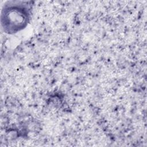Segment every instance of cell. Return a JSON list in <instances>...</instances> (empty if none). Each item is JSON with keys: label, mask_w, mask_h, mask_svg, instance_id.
Instances as JSON below:
<instances>
[{"label": "cell", "mask_w": 147, "mask_h": 147, "mask_svg": "<svg viewBox=\"0 0 147 147\" xmlns=\"http://www.w3.org/2000/svg\"><path fill=\"white\" fill-rule=\"evenodd\" d=\"M30 19L29 7L24 4L6 7L2 14V24L8 33H14L25 28Z\"/></svg>", "instance_id": "obj_1"}]
</instances>
